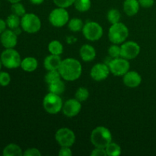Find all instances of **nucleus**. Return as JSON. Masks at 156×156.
Returning <instances> with one entry per match:
<instances>
[{"mask_svg":"<svg viewBox=\"0 0 156 156\" xmlns=\"http://www.w3.org/2000/svg\"><path fill=\"white\" fill-rule=\"evenodd\" d=\"M58 71L64 80L72 82L79 79L82 75V67L80 62L76 59L67 58L62 61Z\"/></svg>","mask_w":156,"mask_h":156,"instance_id":"f257e3e1","label":"nucleus"},{"mask_svg":"<svg viewBox=\"0 0 156 156\" xmlns=\"http://www.w3.org/2000/svg\"><path fill=\"white\" fill-rule=\"evenodd\" d=\"M91 142L95 148L105 149L112 142V134L109 129L105 126H97L91 133Z\"/></svg>","mask_w":156,"mask_h":156,"instance_id":"f03ea898","label":"nucleus"},{"mask_svg":"<svg viewBox=\"0 0 156 156\" xmlns=\"http://www.w3.org/2000/svg\"><path fill=\"white\" fill-rule=\"evenodd\" d=\"M129 36V29L121 22L113 24L109 28L108 37L111 43L115 44H123Z\"/></svg>","mask_w":156,"mask_h":156,"instance_id":"7ed1b4c3","label":"nucleus"},{"mask_svg":"<svg viewBox=\"0 0 156 156\" xmlns=\"http://www.w3.org/2000/svg\"><path fill=\"white\" fill-rule=\"evenodd\" d=\"M3 66L12 69L21 66V58L19 53L14 48H7L3 50L0 56Z\"/></svg>","mask_w":156,"mask_h":156,"instance_id":"20e7f679","label":"nucleus"},{"mask_svg":"<svg viewBox=\"0 0 156 156\" xmlns=\"http://www.w3.org/2000/svg\"><path fill=\"white\" fill-rule=\"evenodd\" d=\"M21 27L24 31L34 34L40 30L41 21L39 17L34 13H26L21 18Z\"/></svg>","mask_w":156,"mask_h":156,"instance_id":"39448f33","label":"nucleus"},{"mask_svg":"<svg viewBox=\"0 0 156 156\" xmlns=\"http://www.w3.org/2000/svg\"><path fill=\"white\" fill-rule=\"evenodd\" d=\"M43 106L48 114H56L62 109L63 103L59 95L49 92L44 97Z\"/></svg>","mask_w":156,"mask_h":156,"instance_id":"423d86ee","label":"nucleus"},{"mask_svg":"<svg viewBox=\"0 0 156 156\" xmlns=\"http://www.w3.org/2000/svg\"><path fill=\"white\" fill-rule=\"evenodd\" d=\"M82 33L87 40L91 41H98L103 35V28L95 21H88L84 24Z\"/></svg>","mask_w":156,"mask_h":156,"instance_id":"0eeeda50","label":"nucleus"},{"mask_svg":"<svg viewBox=\"0 0 156 156\" xmlns=\"http://www.w3.org/2000/svg\"><path fill=\"white\" fill-rule=\"evenodd\" d=\"M69 12L64 8L58 7L52 10L49 15L50 24L56 27H63L69 22Z\"/></svg>","mask_w":156,"mask_h":156,"instance_id":"6e6552de","label":"nucleus"},{"mask_svg":"<svg viewBox=\"0 0 156 156\" xmlns=\"http://www.w3.org/2000/svg\"><path fill=\"white\" fill-rule=\"evenodd\" d=\"M108 66L113 75L116 76H123L129 70V62L128 59L120 56L110 61Z\"/></svg>","mask_w":156,"mask_h":156,"instance_id":"1a4fd4ad","label":"nucleus"},{"mask_svg":"<svg viewBox=\"0 0 156 156\" xmlns=\"http://www.w3.org/2000/svg\"><path fill=\"white\" fill-rule=\"evenodd\" d=\"M55 139L59 146L71 147L76 142V135L72 129L69 128H60L56 131Z\"/></svg>","mask_w":156,"mask_h":156,"instance_id":"9d476101","label":"nucleus"},{"mask_svg":"<svg viewBox=\"0 0 156 156\" xmlns=\"http://www.w3.org/2000/svg\"><path fill=\"white\" fill-rule=\"evenodd\" d=\"M120 56L126 59H135L140 53V47L134 41H125L121 45Z\"/></svg>","mask_w":156,"mask_h":156,"instance_id":"9b49d317","label":"nucleus"},{"mask_svg":"<svg viewBox=\"0 0 156 156\" xmlns=\"http://www.w3.org/2000/svg\"><path fill=\"white\" fill-rule=\"evenodd\" d=\"M82 109V104L76 98L67 100L62 106V112L64 115L68 117H76L79 114Z\"/></svg>","mask_w":156,"mask_h":156,"instance_id":"f8f14e48","label":"nucleus"},{"mask_svg":"<svg viewBox=\"0 0 156 156\" xmlns=\"http://www.w3.org/2000/svg\"><path fill=\"white\" fill-rule=\"evenodd\" d=\"M110 69L108 65L105 63H97L91 68V77L94 81L100 82L106 79L110 74Z\"/></svg>","mask_w":156,"mask_h":156,"instance_id":"ddd939ff","label":"nucleus"},{"mask_svg":"<svg viewBox=\"0 0 156 156\" xmlns=\"http://www.w3.org/2000/svg\"><path fill=\"white\" fill-rule=\"evenodd\" d=\"M0 42L5 49L15 48L18 44V35L13 30H5L0 34Z\"/></svg>","mask_w":156,"mask_h":156,"instance_id":"4468645a","label":"nucleus"},{"mask_svg":"<svg viewBox=\"0 0 156 156\" xmlns=\"http://www.w3.org/2000/svg\"><path fill=\"white\" fill-rule=\"evenodd\" d=\"M123 83L129 88H136L141 84L142 77L137 72L128 71L123 76Z\"/></svg>","mask_w":156,"mask_h":156,"instance_id":"2eb2a0df","label":"nucleus"},{"mask_svg":"<svg viewBox=\"0 0 156 156\" xmlns=\"http://www.w3.org/2000/svg\"><path fill=\"white\" fill-rule=\"evenodd\" d=\"M60 56L59 55L50 54V56H47L44 59V65L47 71L50 70H58L62 62Z\"/></svg>","mask_w":156,"mask_h":156,"instance_id":"dca6fc26","label":"nucleus"},{"mask_svg":"<svg viewBox=\"0 0 156 156\" xmlns=\"http://www.w3.org/2000/svg\"><path fill=\"white\" fill-rule=\"evenodd\" d=\"M80 56L85 62L92 61L96 56L95 49L90 44H84L80 48Z\"/></svg>","mask_w":156,"mask_h":156,"instance_id":"f3484780","label":"nucleus"},{"mask_svg":"<svg viewBox=\"0 0 156 156\" xmlns=\"http://www.w3.org/2000/svg\"><path fill=\"white\" fill-rule=\"evenodd\" d=\"M140 6L138 0H125L123 2V11L128 16H134L139 12Z\"/></svg>","mask_w":156,"mask_h":156,"instance_id":"a211bd4d","label":"nucleus"},{"mask_svg":"<svg viewBox=\"0 0 156 156\" xmlns=\"http://www.w3.org/2000/svg\"><path fill=\"white\" fill-rule=\"evenodd\" d=\"M38 66V62L36 58L32 56H27L21 60V67L24 71L27 73H32L35 71Z\"/></svg>","mask_w":156,"mask_h":156,"instance_id":"6ab92c4d","label":"nucleus"},{"mask_svg":"<svg viewBox=\"0 0 156 156\" xmlns=\"http://www.w3.org/2000/svg\"><path fill=\"white\" fill-rule=\"evenodd\" d=\"M4 156H21L23 155L21 147L15 143H10L4 148L2 151Z\"/></svg>","mask_w":156,"mask_h":156,"instance_id":"aec40b11","label":"nucleus"},{"mask_svg":"<svg viewBox=\"0 0 156 156\" xmlns=\"http://www.w3.org/2000/svg\"><path fill=\"white\" fill-rule=\"evenodd\" d=\"M49 85V90L50 92L53 93V94L60 95L61 94L64 92L66 89V85L62 80H59L57 82H55L53 83L50 84Z\"/></svg>","mask_w":156,"mask_h":156,"instance_id":"412c9836","label":"nucleus"},{"mask_svg":"<svg viewBox=\"0 0 156 156\" xmlns=\"http://www.w3.org/2000/svg\"><path fill=\"white\" fill-rule=\"evenodd\" d=\"M48 50L50 54L60 56L63 52V46L59 41L55 40V41H52L51 42H50L48 45Z\"/></svg>","mask_w":156,"mask_h":156,"instance_id":"4be33fe9","label":"nucleus"},{"mask_svg":"<svg viewBox=\"0 0 156 156\" xmlns=\"http://www.w3.org/2000/svg\"><path fill=\"white\" fill-rule=\"evenodd\" d=\"M6 24H7V27L9 29H14L17 28V27H19V26L21 25V19H20V17L18 15H15V14H11L10 15L7 17L6 18Z\"/></svg>","mask_w":156,"mask_h":156,"instance_id":"5701e85b","label":"nucleus"},{"mask_svg":"<svg viewBox=\"0 0 156 156\" xmlns=\"http://www.w3.org/2000/svg\"><path fill=\"white\" fill-rule=\"evenodd\" d=\"M74 5L79 12H85L91 8V0H75Z\"/></svg>","mask_w":156,"mask_h":156,"instance_id":"b1692460","label":"nucleus"},{"mask_svg":"<svg viewBox=\"0 0 156 156\" xmlns=\"http://www.w3.org/2000/svg\"><path fill=\"white\" fill-rule=\"evenodd\" d=\"M61 78H62L61 75L58 70H50L47 72V74L45 75L44 79H45V82L48 85H50V84L60 80Z\"/></svg>","mask_w":156,"mask_h":156,"instance_id":"393cba45","label":"nucleus"},{"mask_svg":"<svg viewBox=\"0 0 156 156\" xmlns=\"http://www.w3.org/2000/svg\"><path fill=\"white\" fill-rule=\"evenodd\" d=\"M107 155L109 156H118L121 154V147L118 144L111 142L110 144L105 148Z\"/></svg>","mask_w":156,"mask_h":156,"instance_id":"a878e982","label":"nucleus"},{"mask_svg":"<svg viewBox=\"0 0 156 156\" xmlns=\"http://www.w3.org/2000/svg\"><path fill=\"white\" fill-rule=\"evenodd\" d=\"M68 27L69 30L73 32H78L80 31L83 28V21L80 19V18H75L70 20L69 21Z\"/></svg>","mask_w":156,"mask_h":156,"instance_id":"bb28decb","label":"nucleus"},{"mask_svg":"<svg viewBox=\"0 0 156 156\" xmlns=\"http://www.w3.org/2000/svg\"><path fill=\"white\" fill-rule=\"evenodd\" d=\"M107 18H108V21H109L111 24H115V23L120 22L121 15H120V12H119L117 9H111V10L108 11V15H107Z\"/></svg>","mask_w":156,"mask_h":156,"instance_id":"cd10ccee","label":"nucleus"},{"mask_svg":"<svg viewBox=\"0 0 156 156\" xmlns=\"http://www.w3.org/2000/svg\"><path fill=\"white\" fill-rule=\"evenodd\" d=\"M75 97L80 102L85 101L89 97V91L85 87H79L76 91Z\"/></svg>","mask_w":156,"mask_h":156,"instance_id":"c85d7f7f","label":"nucleus"},{"mask_svg":"<svg viewBox=\"0 0 156 156\" xmlns=\"http://www.w3.org/2000/svg\"><path fill=\"white\" fill-rule=\"evenodd\" d=\"M11 11L12 14H15L19 17H22L26 14L25 8L21 2L13 3L11 7Z\"/></svg>","mask_w":156,"mask_h":156,"instance_id":"c756f323","label":"nucleus"},{"mask_svg":"<svg viewBox=\"0 0 156 156\" xmlns=\"http://www.w3.org/2000/svg\"><path fill=\"white\" fill-rule=\"evenodd\" d=\"M108 53L112 57L113 59L114 58L120 57V53H121V47L118 46V44H114L111 45L108 49Z\"/></svg>","mask_w":156,"mask_h":156,"instance_id":"7c9ffc66","label":"nucleus"},{"mask_svg":"<svg viewBox=\"0 0 156 156\" xmlns=\"http://www.w3.org/2000/svg\"><path fill=\"white\" fill-rule=\"evenodd\" d=\"M11 82V76L6 72L0 71V85L2 87L8 86Z\"/></svg>","mask_w":156,"mask_h":156,"instance_id":"2f4dec72","label":"nucleus"},{"mask_svg":"<svg viewBox=\"0 0 156 156\" xmlns=\"http://www.w3.org/2000/svg\"><path fill=\"white\" fill-rule=\"evenodd\" d=\"M53 1L57 7L66 9L74 4L75 0H53Z\"/></svg>","mask_w":156,"mask_h":156,"instance_id":"473e14b6","label":"nucleus"},{"mask_svg":"<svg viewBox=\"0 0 156 156\" xmlns=\"http://www.w3.org/2000/svg\"><path fill=\"white\" fill-rule=\"evenodd\" d=\"M23 155L24 156H41V152H40L39 149L36 148H30L25 150V152L23 153Z\"/></svg>","mask_w":156,"mask_h":156,"instance_id":"72a5a7b5","label":"nucleus"},{"mask_svg":"<svg viewBox=\"0 0 156 156\" xmlns=\"http://www.w3.org/2000/svg\"><path fill=\"white\" fill-rule=\"evenodd\" d=\"M58 155L59 156H70L73 155L72 150L70 149V147H67V146H62L59 151Z\"/></svg>","mask_w":156,"mask_h":156,"instance_id":"f704fd0d","label":"nucleus"},{"mask_svg":"<svg viewBox=\"0 0 156 156\" xmlns=\"http://www.w3.org/2000/svg\"><path fill=\"white\" fill-rule=\"evenodd\" d=\"M91 155L92 156H107L106 150L105 149L101 148H95L94 150L91 152Z\"/></svg>","mask_w":156,"mask_h":156,"instance_id":"c9c22d12","label":"nucleus"},{"mask_svg":"<svg viewBox=\"0 0 156 156\" xmlns=\"http://www.w3.org/2000/svg\"><path fill=\"white\" fill-rule=\"evenodd\" d=\"M140 6L143 8H150L154 5V0H138Z\"/></svg>","mask_w":156,"mask_h":156,"instance_id":"e433bc0d","label":"nucleus"},{"mask_svg":"<svg viewBox=\"0 0 156 156\" xmlns=\"http://www.w3.org/2000/svg\"><path fill=\"white\" fill-rule=\"evenodd\" d=\"M6 27H7L6 21H4L3 19H2V18H0V34H1L4 30H6Z\"/></svg>","mask_w":156,"mask_h":156,"instance_id":"4c0bfd02","label":"nucleus"},{"mask_svg":"<svg viewBox=\"0 0 156 156\" xmlns=\"http://www.w3.org/2000/svg\"><path fill=\"white\" fill-rule=\"evenodd\" d=\"M30 2L34 5H41L44 2V0H30Z\"/></svg>","mask_w":156,"mask_h":156,"instance_id":"58836bf2","label":"nucleus"},{"mask_svg":"<svg viewBox=\"0 0 156 156\" xmlns=\"http://www.w3.org/2000/svg\"><path fill=\"white\" fill-rule=\"evenodd\" d=\"M8 2H9L10 3L13 4V3H16V2H20L21 0H7Z\"/></svg>","mask_w":156,"mask_h":156,"instance_id":"ea45409f","label":"nucleus"},{"mask_svg":"<svg viewBox=\"0 0 156 156\" xmlns=\"http://www.w3.org/2000/svg\"><path fill=\"white\" fill-rule=\"evenodd\" d=\"M2 66V61H1V59H0V71H1Z\"/></svg>","mask_w":156,"mask_h":156,"instance_id":"a19ab883","label":"nucleus"}]
</instances>
